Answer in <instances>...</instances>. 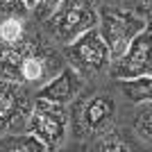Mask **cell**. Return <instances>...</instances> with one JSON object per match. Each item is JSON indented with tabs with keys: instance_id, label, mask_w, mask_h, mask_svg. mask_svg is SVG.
Segmentation results:
<instances>
[{
	"instance_id": "10",
	"label": "cell",
	"mask_w": 152,
	"mask_h": 152,
	"mask_svg": "<svg viewBox=\"0 0 152 152\" xmlns=\"http://www.w3.org/2000/svg\"><path fill=\"white\" fill-rule=\"evenodd\" d=\"M116 82L121 86V93L125 95L129 102H134V104L150 102V98H152V80H150V75L129 77V80H116Z\"/></svg>"
},
{
	"instance_id": "7",
	"label": "cell",
	"mask_w": 152,
	"mask_h": 152,
	"mask_svg": "<svg viewBox=\"0 0 152 152\" xmlns=\"http://www.w3.org/2000/svg\"><path fill=\"white\" fill-rule=\"evenodd\" d=\"M32 111L30 89L14 80H0V134L23 132Z\"/></svg>"
},
{
	"instance_id": "17",
	"label": "cell",
	"mask_w": 152,
	"mask_h": 152,
	"mask_svg": "<svg viewBox=\"0 0 152 152\" xmlns=\"http://www.w3.org/2000/svg\"><path fill=\"white\" fill-rule=\"evenodd\" d=\"M23 2H25V5L30 7V12H32V9H34V7H37V2H39V0H23Z\"/></svg>"
},
{
	"instance_id": "9",
	"label": "cell",
	"mask_w": 152,
	"mask_h": 152,
	"mask_svg": "<svg viewBox=\"0 0 152 152\" xmlns=\"http://www.w3.org/2000/svg\"><path fill=\"white\" fill-rule=\"evenodd\" d=\"M82 89H84V77L73 66L66 64L55 77H50L45 84L39 86L34 98L50 100V102H57V104H73V100L82 93Z\"/></svg>"
},
{
	"instance_id": "4",
	"label": "cell",
	"mask_w": 152,
	"mask_h": 152,
	"mask_svg": "<svg viewBox=\"0 0 152 152\" xmlns=\"http://www.w3.org/2000/svg\"><path fill=\"white\" fill-rule=\"evenodd\" d=\"M70 109V125L75 139H93L102 129L114 125L116 100L107 89H93L86 95H77Z\"/></svg>"
},
{
	"instance_id": "15",
	"label": "cell",
	"mask_w": 152,
	"mask_h": 152,
	"mask_svg": "<svg viewBox=\"0 0 152 152\" xmlns=\"http://www.w3.org/2000/svg\"><path fill=\"white\" fill-rule=\"evenodd\" d=\"M57 5H59V0H39L37 7L32 9V18L41 25V23H43V20L55 12V7H57Z\"/></svg>"
},
{
	"instance_id": "1",
	"label": "cell",
	"mask_w": 152,
	"mask_h": 152,
	"mask_svg": "<svg viewBox=\"0 0 152 152\" xmlns=\"http://www.w3.org/2000/svg\"><path fill=\"white\" fill-rule=\"evenodd\" d=\"M66 66V57L41 25L18 43H0V80H14L27 89H39Z\"/></svg>"
},
{
	"instance_id": "3",
	"label": "cell",
	"mask_w": 152,
	"mask_h": 152,
	"mask_svg": "<svg viewBox=\"0 0 152 152\" xmlns=\"http://www.w3.org/2000/svg\"><path fill=\"white\" fill-rule=\"evenodd\" d=\"M143 27H148V16L118 5H98V32L109 48L111 61L127 50V45Z\"/></svg>"
},
{
	"instance_id": "13",
	"label": "cell",
	"mask_w": 152,
	"mask_h": 152,
	"mask_svg": "<svg viewBox=\"0 0 152 152\" xmlns=\"http://www.w3.org/2000/svg\"><path fill=\"white\" fill-rule=\"evenodd\" d=\"M150 102H143V107L136 111V116H134V132L139 134L141 141H145V143H150L152 139V127H150Z\"/></svg>"
},
{
	"instance_id": "14",
	"label": "cell",
	"mask_w": 152,
	"mask_h": 152,
	"mask_svg": "<svg viewBox=\"0 0 152 152\" xmlns=\"http://www.w3.org/2000/svg\"><path fill=\"white\" fill-rule=\"evenodd\" d=\"M12 16H32V12L23 0H0V20Z\"/></svg>"
},
{
	"instance_id": "12",
	"label": "cell",
	"mask_w": 152,
	"mask_h": 152,
	"mask_svg": "<svg viewBox=\"0 0 152 152\" xmlns=\"http://www.w3.org/2000/svg\"><path fill=\"white\" fill-rule=\"evenodd\" d=\"M95 139V150H127V139L123 136L118 129H114V127L109 125L107 129H102L98 136H93Z\"/></svg>"
},
{
	"instance_id": "6",
	"label": "cell",
	"mask_w": 152,
	"mask_h": 152,
	"mask_svg": "<svg viewBox=\"0 0 152 152\" xmlns=\"http://www.w3.org/2000/svg\"><path fill=\"white\" fill-rule=\"evenodd\" d=\"M25 132L34 134L45 145V150L61 148V143L68 136V109H66V104L34 98Z\"/></svg>"
},
{
	"instance_id": "11",
	"label": "cell",
	"mask_w": 152,
	"mask_h": 152,
	"mask_svg": "<svg viewBox=\"0 0 152 152\" xmlns=\"http://www.w3.org/2000/svg\"><path fill=\"white\" fill-rule=\"evenodd\" d=\"M0 150H18V152H43L45 145L30 132H9V136L0 139Z\"/></svg>"
},
{
	"instance_id": "16",
	"label": "cell",
	"mask_w": 152,
	"mask_h": 152,
	"mask_svg": "<svg viewBox=\"0 0 152 152\" xmlns=\"http://www.w3.org/2000/svg\"><path fill=\"white\" fill-rule=\"evenodd\" d=\"M127 2H132V5H139V12L143 16L150 14V0H127Z\"/></svg>"
},
{
	"instance_id": "8",
	"label": "cell",
	"mask_w": 152,
	"mask_h": 152,
	"mask_svg": "<svg viewBox=\"0 0 152 152\" xmlns=\"http://www.w3.org/2000/svg\"><path fill=\"white\" fill-rule=\"evenodd\" d=\"M109 77L111 80H129V77H141L150 75L152 70V37H150V25L136 34L129 41L127 50L118 59L109 64Z\"/></svg>"
},
{
	"instance_id": "2",
	"label": "cell",
	"mask_w": 152,
	"mask_h": 152,
	"mask_svg": "<svg viewBox=\"0 0 152 152\" xmlns=\"http://www.w3.org/2000/svg\"><path fill=\"white\" fill-rule=\"evenodd\" d=\"M91 27H98V0H59L55 12L41 23L45 37L66 45Z\"/></svg>"
},
{
	"instance_id": "5",
	"label": "cell",
	"mask_w": 152,
	"mask_h": 152,
	"mask_svg": "<svg viewBox=\"0 0 152 152\" xmlns=\"http://www.w3.org/2000/svg\"><path fill=\"white\" fill-rule=\"evenodd\" d=\"M61 52H64V57H66V64L73 66L84 80L98 77L111 64L109 48L104 43V39L100 37L98 27H91L84 34H80L77 39H73L70 43L64 45Z\"/></svg>"
}]
</instances>
